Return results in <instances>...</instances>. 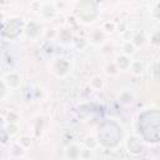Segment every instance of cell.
Returning <instances> with one entry per match:
<instances>
[{
	"label": "cell",
	"instance_id": "cell-1",
	"mask_svg": "<svg viewBox=\"0 0 160 160\" xmlns=\"http://www.w3.org/2000/svg\"><path fill=\"white\" fill-rule=\"evenodd\" d=\"M70 70V62L64 58H58L51 64V71L58 76H64Z\"/></svg>",
	"mask_w": 160,
	"mask_h": 160
},
{
	"label": "cell",
	"instance_id": "cell-2",
	"mask_svg": "<svg viewBox=\"0 0 160 160\" xmlns=\"http://www.w3.org/2000/svg\"><path fill=\"white\" fill-rule=\"evenodd\" d=\"M126 146H128L129 151H130L131 154H134V155L140 154L141 150H142V144H141V141L139 140V138H136V136H130V138H128V140H126Z\"/></svg>",
	"mask_w": 160,
	"mask_h": 160
},
{
	"label": "cell",
	"instance_id": "cell-3",
	"mask_svg": "<svg viewBox=\"0 0 160 160\" xmlns=\"http://www.w3.org/2000/svg\"><path fill=\"white\" fill-rule=\"evenodd\" d=\"M106 38V32L102 29H94L90 34H89V40L90 42H92L94 45H99V44H104Z\"/></svg>",
	"mask_w": 160,
	"mask_h": 160
},
{
	"label": "cell",
	"instance_id": "cell-4",
	"mask_svg": "<svg viewBox=\"0 0 160 160\" xmlns=\"http://www.w3.org/2000/svg\"><path fill=\"white\" fill-rule=\"evenodd\" d=\"M65 156L69 160H79L81 158V149L76 144H70L65 149Z\"/></svg>",
	"mask_w": 160,
	"mask_h": 160
},
{
	"label": "cell",
	"instance_id": "cell-5",
	"mask_svg": "<svg viewBox=\"0 0 160 160\" xmlns=\"http://www.w3.org/2000/svg\"><path fill=\"white\" fill-rule=\"evenodd\" d=\"M115 64L118 66L119 70H128L130 69V64H131V60H129V56L126 55H118L116 59H115Z\"/></svg>",
	"mask_w": 160,
	"mask_h": 160
},
{
	"label": "cell",
	"instance_id": "cell-6",
	"mask_svg": "<svg viewBox=\"0 0 160 160\" xmlns=\"http://www.w3.org/2000/svg\"><path fill=\"white\" fill-rule=\"evenodd\" d=\"M118 100H119V102L120 104H122V105H130L132 101H134V94L130 91V90H122L120 94H119V96H118Z\"/></svg>",
	"mask_w": 160,
	"mask_h": 160
},
{
	"label": "cell",
	"instance_id": "cell-7",
	"mask_svg": "<svg viewBox=\"0 0 160 160\" xmlns=\"http://www.w3.org/2000/svg\"><path fill=\"white\" fill-rule=\"evenodd\" d=\"M130 71L134 74V75H140L142 74L144 71V65L140 60H132L131 64H130Z\"/></svg>",
	"mask_w": 160,
	"mask_h": 160
},
{
	"label": "cell",
	"instance_id": "cell-8",
	"mask_svg": "<svg viewBox=\"0 0 160 160\" xmlns=\"http://www.w3.org/2000/svg\"><path fill=\"white\" fill-rule=\"evenodd\" d=\"M90 88L92 90H101L102 86H104V80L101 76H92L90 79V82H89Z\"/></svg>",
	"mask_w": 160,
	"mask_h": 160
},
{
	"label": "cell",
	"instance_id": "cell-9",
	"mask_svg": "<svg viewBox=\"0 0 160 160\" xmlns=\"http://www.w3.org/2000/svg\"><path fill=\"white\" fill-rule=\"evenodd\" d=\"M135 45L132 41H125L122 45H121V50H122V54L126 55V56H130L131 54L135 52Z\"/></svg>",
	"mask_w": 160,
	"mask_h": 160
},
{
	"label": "cell",
	"instance_id": "cell-10",
	"mask_svg": "<svg viewBox=\"0 0 160 160\" xmlns=\"http://www.w3.org/2000/svg\"><path fill=\"white\" fill-rule=\"evenodd\" d=\"M104 70H105V72H106L108 75H110V76H114V75H116V74L120 71V70L118 69L115 61H109V62H106Z\"/></svg>",
	"mask_w": 160,
	"mask_h": 160
},
{
	"label": "cell",
	"instance_id": "cell-11",
	"mask_svg": "<svg viewBox=\"0 0 160 160\" xmlns=\"http://www.w3.org/2000/svg\"><path fill=\"white\" fill-rule=\"evenodd\" d=\"M58 38H59V41H61V42H69V41H71L72 35L68 29H61L58 34Z\"/></svg>",
	"mask_w": 160,
	"mask_h": 160
},
{
	"label": "cell",
	"instance_id": "cell-12",
	"mask_svg": "<svg viewBox=\"0 0 160 160\" xmlns=\"http://www.w3.org/2000/svg\"><path fill=\"white\" fill-rule=\"evenodd\" d=\"M5 78L11 80V82L9 84V86H10V88H18V86L20 85V82H21V80H20V76H19L18 74H15V72L8 74Z\"/></svg>",
	"mask_w": 160,
	"mask_h": 160
},
{
	"label": "cell",
	"instance_id": "cell-13",
	"mask_svg": "<svg viewBox=\"0 0 160 160\" xmlns=\"http://www.w3.org/2000/svg\"><path fill=\"white\" fill-rule=\"evenodd\" d=\"M10 152H11V156H14V158H20V156L24 155L25 148H22L20 144H15V145H12Z\"/></svg>",
	"mask_w": 160,
	"mask_h": 160
},
{
	"label": "cell",
	"instance_id": "cell-14",
	"mask_svg": "<svg viewBox=\"0 0 160 160\" xmlns=\"http://www.w3.org/2000/svg\"><path fill=\"white\" fill-rule=\"evenodd\" d=\"M102 30L105 32H112L116 30V24L112 22V21H105L104 25H102Z\"/></svg>",
	"mask_w": 160,
	"mask_h": 160
},
{
	"label": "cell",
	"instance_id": "cell-15",
	"mask_svg": "<svg viewBox=\"0 0 160 160\" xmlns=\"http://www.w3.org/2000/svg\"><path fill=\"white\" fill-rule=\"evenodd\" d=\"M112 50H114V46H112L111 44H109V42H104V44L101 45V52H102L104 55L111 54Z\"/></svg>",
	"mask_w": 160,
	"mask_h": 160
},
{
	"label": "cell",
	"instance_id": "cell-16",
	"mask_svg": "<svg viewBox=\"0 0 160 160\" xmlns=\"http://www.w3.org/2000/svg\"><path fill=\"white\" fill-rule=\"evenodd\" d=\"M91 156H92V150H91V149H89V148H86V146L81 149V159L89 160Z\"/></svg>",
	"mask_w": 160,
	"mask_h": 160
},
{
	"label": "cell",
	"instance_id": "cell-17",
	"mask_svg": "<svg viewBox=\"0 0 160 160\" xmlns=\"http://www.w3.org/2000/svg\"><path fill=\"white\" fill-rule=\"evenodd\" d=\"M92 144H98V141L95 140V138L94 136H89V138H86V140H85V145H86V148H89V149H91V150H94V145Z\"/></svg>",
	"mask_w": 160,
	"mask_h": 160
},
{
	"label": "cell",
	"instance_id": "cell-18",
	"mask_svg": "<svg viewBox=\"0 0 160 160\" xmlns=\"http://www.w3.org/2000/svg\"><path fill=\"white\" fill-rule=\"evenodd\" d=\"M52 4L56 10H65V8L69 5V2H66V1H60V2L58 1V2H52Z\"/></svg>",
	"mask_w": 160,
	"mask_h": 160
},
{
	"label": "cell",
	"instance_id": "cell-19",
	"mask_svg": "<svg viewBox=\"0 0 160 160\" xmlns=\"http://www.w3.org/2000/svg\"><path fill=\"white\" fill-rule=\"evenodd\" d=\"M19 144H20L22 148H25V149H26V148H29V146L31 145V141H30V139H29V138H26V136H22Z\"/></svg>",
	"mask_w": 160,
	"mask_h": 160
},
{
	"label": "cell",
	"instance_id": "cell-20",
	"mask_svg": "<svg viewBox=\"0 0 160 160\" xmlns=\"http://www.w3.org/2000/svg\"><path fill=\"white\" fill-rule=\"evenodd\" d=\"M18 119H19V115L16 112H14V111H10V114H9V122L10 124H14Z\"/></svg>",
	"mask_w": 160,
	"mask_h": 160
},
{
	"label": "cell",
	"instance_id": "cell-21",
	"mask_svg": "<svg viewBox=\"0 0 160 160\" xmlns=\"http://www.w3.org/2000/svg\"><path fill=\"white\" fill-rule=\"evenodd\" d=\"M11 160H24V159H21V158H14V159H11Z\"/></svg>",
	"mask_w": 160,
	"mask_h": 160
},
{
	"label": "cell",
	"instance_id": "cell-22",
	"mask_svg": "<svg viewBox=\"0 0 160 160\" xmlns=\"http://www.w3.org/2000/svg\"><path fill=\"white\" fill-rule=\"evenodd\" d=\"M142 160H151V159H149V158H146V159H142Z\"/></svg>",
	"mask_w": 160,
	"mask_h": 160
}]
</instances>
